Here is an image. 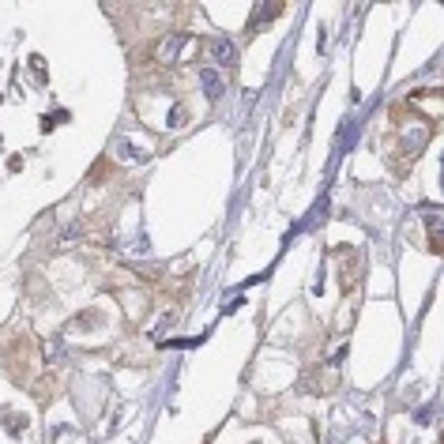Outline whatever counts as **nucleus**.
Listing matches in <instances>:
<instances>
[{"label":"nucleus","instance_id":"nucleus-1","mask_svg":"<svg viewBox=\"0 0 444 444\" xmlns=\"http://www.w3.org/2000/svg\"><path fill=\"white\" fill-rule=\"evenodd\" d=\"M211 49H215V61H219V64H234V57H237L234 45H230V42H215Z\"/></svg>","mask_w":444,"mask_h":444},{"label":"nucleus","instance_id":"nucleus-2","mask_svg":"<svg viewBox=\"0 0 444 444\" xmlns=\"http://www.w3.org/2000/svg\"><path fill=\"white\" fill-rule=\"evenodd\" d=\"M203 87L211 90V98H219V95H222V79H219L211 68H203Z\"/></svg>","mask_w":444,"mask_h":444}]
</instances>
